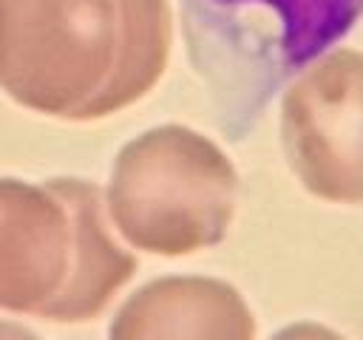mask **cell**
<instances>
[{
	"instance_id": "cell-1",
	"label": "cell",
	"mask_w": 363,
	"mask_h": 340,
	"mask_svg": "<svg viewBox=\"0 0 363 340\" xmlns=\"http://www.w3.org/2000/svg\"><path fill=\"white\" fill-rule=\"evenodd\" d=\"M173 45L167 0H0V91L94 122L147 96Z\"/></svg>"
},
{
	"instance_id": "cell-2",
	"label": "cell",
	"mask_w": 363,
	"mask_h": 340,
	"mask_svg": "<svg viewBox=\"0 0 363 340\" xmlns=\"http://www.w3.org/2000/svg\"><path fill=\"white\" fill-rule=\"evenodd\" d=\"M136 258L113 238L94 181L0 178V309L57 323L105 312Z\"/></svg>"
},
{
	"instance_id": "cell-3",
	"label": "cell",
	"mask_w": 363,
	"mask_h": 340,
	"mask_svg": "<svg viewBox=\"0 0 363 340\" xmlns=\"http://www.w3.org/2000/svg\"><path fill=\"white\" fill-rule=\"evenodd\" d=\"M235 198L238 173L213 139L159 125L116 153L105 212L133 249L182 258L224 241Z\"/></svg>"
},
{
	"instance_id": "cell-4",
	"label": "cell",
	"mask_w": 363,
	"mask_h": 340,
	"mask_svg": "<svg viewBox=\"0 0 363 340\" xmlns=\"http://www.w3.org/2000/svg\"><path fill=\"white\" fill-rule=\"evenodd\" d=\"M281 142L306 193L363 204V51L335 48L286 88Z\"/></svg>"
},
{
	"instance_id": "cell-5",
	"label": "cell",
	"mask_w": 363,
	"mask_h": 340,
	"mask_svg": "<svg viewBox=\"0 0 363 340\" xmlns=\"http://www.w3.org/2000/svg\"><path fill=\"white\" fill-rule=\"evenodd\" d=\"M255 317L241 292L218 278L170 275L136 289L116 312L111 337H216L250 340Z\"/></svg>"
}]
</instances>
